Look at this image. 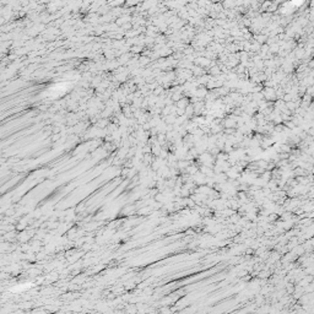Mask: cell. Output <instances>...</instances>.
<instances>
[{"label": "cell", "instance_id": "obj_1", "mask_svg": "<svg viewBox=\"0 0 314 314\" xmlns=\"http://www.w3.org/2000/svg\"><path fill=\"white\" fill-rule=\"evenodd\" d=\"M255 38H256V41H258L259 43H264V42L266 41V36H264V35H258Z\"/></svg>", "mask_w": 314, "mask_h": 314}]
</instances>
